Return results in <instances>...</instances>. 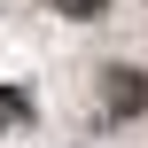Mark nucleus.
<instances>
[{"label":"nucleus","mask_w":148,"mask_h":148,"mask_svg":"<svg viewBox=\"0 0 148 148\" xmlns=\"http://www.w3.org/2000/svg\"><path fill=\"white\" fill-rule=\"evenodd\" d=\"M101 109H109V117H140L148 109V78L140 70H109V78H101Z\"/></svg>","instance_id":"1"},{"label":"nucleus","mask_w":148,"mask_h":148,"mask_svg":"<svg viewBox=\"0 0 148 148\" xmlns=\"http://www.w3.org/2000/svg\"><path fill=\"white\" fill-rule=\"evenodd\" d=\"M55 8H62V16H101L109 0H55Z\"/></svg>","instance_id":"2"}]
</instances>
